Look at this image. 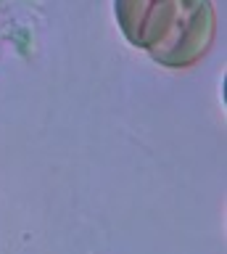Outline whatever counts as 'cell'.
<instances>
[{
    "label": "cell",
    "instance_id": "obj_1",
    "mask_svg": "<svg viewBox=\"0 0 227 254\" xmlns=\"http://www.w3.org/2000/svg\"><path fill=\"white\" fill-rule=\"evenodd\" d=\"M114 13L124 37L169 69L201 61L217 35L211 0H114Z\"/></svg>",
    "mask_w": 227,
    "mask_h": 254
}]
</instances>
